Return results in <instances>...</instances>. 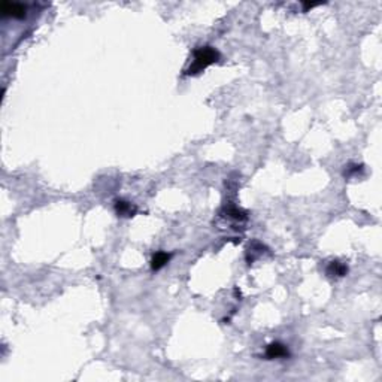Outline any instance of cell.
I'll return each mask as SVG.
<instances>
[{
	"label": "cell",
	"instance_id": "obj_1",
	"mask_svg": "<svg viewBox=\"0 0 382 382\" xmlns=\"http://www.w3.org/2000/svg\"><path fill=\"white\" fill-rule=\"evenodd\" d=\"M220 58V52L214 48V46H200L197 49H194L193 52V63H191V66L188 68L187 74L188 75H196L202 71H205L208 66L214 65V63H217Z\"/></svg>",
	"mask_w": 382,
	"mask_h": 382
},
{
	"label": "cell",
	"instance_id": "obj_2",
	"mask_svg": "<svg viewBox=\"0 0 382 382\" xmlns=\"http://www.w3.org/2000/svg\"><path fill=\"white\" fill-rule=\"evenodd\" d=\"M0 12L3 17H11L15 20H23L27 15V8L23 3H14V2H2L0 3Z\"/></svg>",
	"mask_w": 382,
	"mask_h": 382
},
{
	"label": "cell",
	"instance_id": "obj_3",
	"mask_svg": "<svg viewBox=\"0 0 382 382\" xmlns=\"http://www.w3.org/2000/svg\"><path fill=\"white\" fill-rule=\"evenodd\" d=\"M115 212L118 217H122V218H130V217H135L136 212H138V208L130 203V202H125V200H116L115 202Z\"/></svg>",
	"mask_w": 382,
	"mask_h": 382
},
{
	"label": "cell",
	"instance_id": "obj_4",
	"mask_svg": "<svg viewBox=\"0 0 382 382\" xmlns=\"http://www.w3.org/2000/svg\"><path fill=\"white\" fill-rule=\"evenodd\" d=\"M288 355H290L288 348L284 344H281V342H273L266 349V357L269 360H272V358H282V357H288Z\"/></svg>",
	"mask_w": 382,
	"mask_h": 382
},
{
	"label": "cell",
	"instance_id": "obj_5",
	"mask_svg": "<svg viewBox=\"0 0 382 382\" xmlns=\"http://www.w3.org/2000/svg\"><path fill=\"white\" fill-rule=\"evenodd\" d=\"M172 259V254L169 252H164V251H158L155 252L153 259H151V269L153 270H160L161 267H164Z\"/></svg>",
	"mask_w": 382,
	"mask_h": 382
},
{
	"label": "cell",
	"instance_id": "obj_6",
	"mask_svg": "<svg viewBox=\"0 0 382 382\" xmlns=\"http://www.w3.org/2000/svg\"><path fill=\"white\" fill-rule=\"evenodd\" d=\"M327 276L330 278H344L346 273H348V266L341 263V262H332L329 266H327V270H326Z\"/></svg>",
	"mask_w": 382,
	"mask_h": 382
},
{
	"label": "cell",
	"instance_id": "obj_7",
	"mask_svg": "<svg viewBox=\"0 0 382 382\" xmlns=\"http://www.w3.org/2000/svg\"><path fill=\"white\" fill-rule=\"evenodd\" d=\"M226 217H227V218H231V220H234V221H243V220H246V214H245L242 209L234 208V206L226 209Z\"/></svg>",
	"mask_w": 382,
	"mask_h": 382
},
{
	"label": "cell",
	"instance_id": "obj_8",
	"mask_svg": "<svg viewBox=\"0 0 382 382\" xmlns=\"http://www.w3.org/2000/svg\"><path fill=\"white\" fill-rule=\"evenodd\" d=\"M363 170V166H358V164H354V166H349L348 170H345V176H351L354 173H358Z\"/></svg>",
	"mask_w": 382,
	"mask_h": 382
}]
</instances>
